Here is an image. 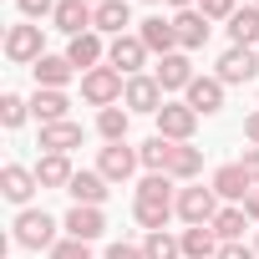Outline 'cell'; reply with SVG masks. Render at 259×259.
<instances>
[{
    "instance_id": "obj_2",
    "label": "cell",
    "mask_w": 259,
    "mask_h": 259,
    "mask_svg": "<svg viewBox=\"0 0 259 259\" xmlns=\"http://www.w3.org/2000/svg\"><path fill=\"white\" fill-rule=\"evenodd\" d=\"M122 92H127V81H122V71L117 66H97V71H87L81 76V97L102 112V107H117L122 102Z\"/></svg>"
},
{
    "instance_id": "obj_29",
    "label": "cell",
    "mask_w": 259,
    "mask_h": 259,
    "mask_svg": "<svg viewBox=\"0 0 259 259\" xmlns=\"http://www.w3.org/2000/svg\"><path fill=\"white\" fill-rule=\"evenodd\" d=\"M127 122H133V112H127V107H102V112H97L102 143H127Z\"/></svg>"
},
{
    "instance_id": "obj_4",
    "label": "cell",
    "mask_w": 259,
    "mask_h": 259,
    "mask_svg": "<svg viewBox=\"0 0 259 259\" xmlns=\"http://www.w3.org/2000/svg\"><path fill=\"white\" fill-rule=\"evenodd\" d=\"M193 127H198V112H193L188 102H163V112H158V138H168V143H188Z\"/></svg>"
},
{
    "instance_id": "obj_32",
    "label": "cell",
    "mask_w": 259,
    "mask_h": 259,
    "mask_svg": "<svg viewBox=\"0 0 259 259\" xmlns=\"http://www.w3.org/2000/svg\"><path fill=\"white\" fill-rule=\"evenodd\" d=\"M143 254H148V259H183V239H173L168 229H158V234H148Z\"/></svg>"
},
{
    "instance_id": "obj_5",
    "label": "cell",
    "mask_w": 259,
    "mask_h": 259,
    "mask_svg": "<svg viewBox=\"0 0 259 259\" xmlns=\"http://www.w3.org/2000/svg\"><path fill=\"white\" fill-rule=\"evenodd\" d=\"M97 173L107 178V183H127L138 173V148H127V143H107L102 153H97Z\"/></svg>"
},
{
    "instance_id": "obj_20",
    "label": "cell",
    "mask_w": 259,
    "mask_h": 259,
    "mask_svg": "<svg viewBox=\"0 0 259 259\" xmlns=\"http://www.w3.org/2000/svg\"><path fill=\"white\" fill-rule=\"evenodd\" d=\"M71 178H76V168L66 163V153H41V163H36L41 188H71Z\"/></svg>"
},
{
    "instance_id": "obj_22",
    "label": "cell",
    "mask_w": 259,
    "mask_h": 259,
    "mask_svg": "<svg viewBox=\"0 0 259 259\" xmlns=\"http://www.w3.org/2000/svg\"><path fill=\"white\" fill-rule=\"evenodd\" d=\"M41 148L46 153H71V148H81V122H46L41 127Z\"/></svg>"
},
{
    "instance_id": "obj_40",
    "label": "cell",
    "mask_w": 259,
    "mask_h": 259,
    "mask_svg": "<svg viewBox=\"0 0 259 259\" xmlns=\"http://www.w3.org/2000/svg\"><path fill=\"white\" fill-rule=\"evenodd\" d=\"M107 259H148V254H143L138 244H112V249H107Z\"/></svg>"
},
{
    "instance_id": "obj_43",
    "label": "cell",
    "mask_w": 259,
    "mask_h": 259,
    "mask_svg": "<svg viewBox=\"0 0 259 259\" xmlns=\"http://www.w3.org/2000/svg\"><path fill=\"white\" fill-rule=\"evenodd\" d=\"M87 6H102V0H87Z\"/></svg>"
},
{
    "instance_id": "obj_17",
    "label": "cell",
    "mask_w": 259,
    "mask_h": 259,
    "mask_svg": "<svg viewBox=\"0 0 259 259\" xmlns=\"http://www.w3.org/2000/svg\"><path fill=\"white\" fill-rule=\"evenodd\" d=\"M61 229L71 234V239H102V229H107V219H102V208H87V203H76L66 219H61Z\"/></svg>"
},
{
    "instance_id": "obj_31",
    "label": "cell",
    "mask_w": 259,
    "mask_h": 259,
    "mask_svg": "<svg viewBox=\"0 0 259 259\" xmlns=\"http://www.w3.org/2000/svg\"><path fill=\"white\" fill-rule=\"evenodd\" d=\"M168 158H173V143H168V138H148V143L138 148V163H143L148 173H168Z\"/></svg>"
},
{
    "instance_id": "obj_37",
    "label": "cell",
    "mask_w": 259,
    "mask_h": 259,
    "mask_svg": "<svg viewBox=\"0 0 259 259\" xmlns=\"http://www.w3.org/2000/svg\"><path fill=\"white\" fill-rule=\"evenodd\" d=\"M198 11H203L208 21H229V16H234L239 6H234V0H198Z\"/></svg>"
},
{
    "instance_id": "obj_18",
    "label": "cell",
    "mask_w": 259,
    "mask_h": 259,
    "mask_svg": "<svg viewBox=\"0 0 259 259\" xmlns=\"http://www.w3.org/2000/svg\"><path fill=\"white\" fill-rule=\"evenodd\" d=\"M138 36H143V46L158 51V56H173V51H178V31H173V21H163V16H148Z\"/></svg>"
},
{
    "instance_id": "obj_42",
    "label": "cell",
    "mask_w": 259,
    "mask_h": 259,
    "mask_svg": "<svg viewBox=\"0 0 259 259\" xmlns=\"http://www.w3.org/2000/svg\"><path fill=\"white\" fill-rule=\"evenodd\" d=\"M244 213H249V224H259V188L244 198Z\"/></svg>"
},
{
    "instance_id": "obj_35",
    "label": "cell",
    "mask_w": 259,
    "mask_h": 259,
    "mask_svg": "<svg viewBox=\"0 0 259 259\" xmlns=\"http://www.w3.org/2000/svg\"><path fill=\"white\" fill-rule=\"evenodd\" d=\"M51 259H92V244H87V239H71V234H66V239H61V244L51 249Z\"/></svg>"
},
{
    "instance_id": "obj_24",
    "label": "cell",
    "mask_w": 259,
    "mask_h": 259,
    "mask_svg": "<svg viewBox=\"0 0 259 259\" xmlns=\"http://www.w3.org/2000/svg\"><path fill=\"white\" fill-rule=\"evenodd\" d=\"M133 213H138V224H143L148 234H158V229L178 213V198H138V203H133Z\"/></svg>"
},
{
    "instance_id": "obj_30",
    "label": "cell",
    "mask_w": 259,
    "mask_h": 259,
    "mask_svg": "<svg viewBox=\"0 0 259 259\" xmlns=\"http://www.w3.org/2000/svg\"><path fill=\"white\" fill-rule=\"evenodd\" d=\"M244 229H249V213H244V203H239V208H219V219H213V234H219L224 244H239V239H244Z\"/></svg>"
},
{
    "instance_id": "obj_16",
    "label": "cell",
    "mask_w": 259,
    "mask_h": 259,
    "mask_svg": "<svg viewBox=\"0 0 259 259\" xmlns=\"http://www.w3.org/2000/svg\"><path fill=\"white\" fill-rule=\"evenodd\" d=\"M188 107H193L198 117H213V112L224 107V81H219V76H193V87H188Z\"/></svg>"
},
{
    "instance_id": "obj_8",
    "label": "cell",
    "mask_w": 259,
    "mask_h": 259,
    "mask_svg": "<svg viewBox=\"0 0 259 259\" xmlns=\"http://www.w3.org/2000/svg\"><path fill=\"white\" fill-rule=\"evenodd\" d=\"M122 107L127 112H163V87L158 76H127V92H122Z\"/></svg>"
},
{
    "instance_id": "obj_12",
    "label": "cell",
    "mask_w": 259,
    "mask_h": 259,
    "mask_svg": "<svg viewBox=\"0 0 259 259\" xmlns=\"http://www.w3.org/2000/svg\"><path fill=\"white\" fill-rule=\"evenodd\" d=\"M41 183H36V168H21V163H6V173H0V193H6L11 203H31V193H36Z\"/></svg>"
},
{
    "instance_id": "obj_34",
    "label": "cell",
    "mask_w": 259,
    "mask_h": 259,
    "mask_svg": "<svg viewBox=\"0 0 259 259\" xmlns=\"http://www.w3.org/2000/svg\"><path fill=\"white\" fill-rule=\"evenodd\" d=\"M138 198H173V178L168 173H148L138 183Z\"/></svg>"
},
{
    "instance_id": "obj_10",
    "label": "cell",
    "mask_w": 259,
    "mask_h": 259,
    "mask_svg": "<svg viewBox=\"0 0 259 259\" xmlns=\"http://www.w3.org/2000/svg\"><path fill=\"white\" fill-rule=\"evenodd\" d=\"M153 76H158V87H163V92H188V87H193V61H188V51L163 56Z\"/></svg>"
},
{
    "instance_id": "obj_19",
    "label": "cell",
    "mask_w": 259,
    "mask_h": 259,
    "mask_svg": "<svg viewBox=\"0 0 259 259\" xmlns=\"http://www.w3.org/2000/svg\"><path fill=\"white\" fill-rule=\"evenodd\" d=\"M107 51H102V36L97 31H87V36H71V46H66V61L87 76V71H97V61H102Z\"/></svg>"
},
{
    "instance_id": "obj_23",
    "label": "cell",
    "mask_w": 259,
    "mask_h": 259,
    "mask_svg": "<svg viewBox=\"0 0 259 259\" xmlns=\"http://www.w3.org/2000/svg\"><path fill=\"white\" fill-rule=\"evenodd\" d=\"M66 92H51V87H36V97H31V117L46 127V122H66Z\"/></svg>"
},
{
    "instance_id": "obj_11",
    "label": "cell",
    "mask_w": 259,
    "mask_h": 259,
    "mask_svg": "<svg viewBox=\"0 0 259 259\" xmlns=\"http://www.w3.org/2000/svg\"><path fill=\"white\" fill-rule=\"evenodd\" d=\"M127 26H133V11H127V0H102L97 16H92V31L97 36H127Z\"/></svg>"
},
{
    "instance_id": "obj_9",
    "label": "cell",
    "mask_w": 259,
    "mask_h": 259,
    "mask_svg": "<svg viewBox=\"0 0 259 259\" xmlns=\"http://www.w3.org/2000/svg\"><path fill=\"white\" fill-rule=\"evenodd\" d=\"M107 61H112L117 71H127V76H143V61H148L143 36H117V41L107 46Z\"/></svg>"
},
{
    "instance_id": "obj_13",
    "label": "cell",
    "mask_w": 259,
    "mask_h": 259,
    "mask_svg": "<svg viewBox=\"0 0 259 259\" xmlns=\"http://www.w3.org/2000/svg\"><path fill=\"white\" fill-rule=\"evenodd\" d=\"M219 198H229V203H244L249 193H254V183H249V173L239 168V163H224L219 173H213V183H208Z\"/></svg>"
},
{
    "instance_id": "obj_25",
    "label": "cell",
    "mask_w": 259,
    "mask_h": 259,
    "mask_svg": "<svg viewBox=\"0 0 259 259\" xmlns=\"http://www.w3.org/2000/svg\"><path fill=\"white\" fill-rule=\"evenodd\" d=\"M66 193H71L76 203H87V208H102V198H107V178H102L97 168H92V173L81 168V173L71 178V188H66Z\"/></svg>"
},
{
    "instance_id": "obj_36",
    "label": "cell",
    "mask_w": 259,
    "mask_h": 259,
    "mask_svg": "<svg viewBox=\"0 0 259 259\" xmlns=\"http://www.w3.org/2000/svg\"><path fill=\"white\" fill-rule=\"evenodd\" d=\"M16 6H21V16H26V21H36V16H56L61 0H16Z\"/></svg>"
},
{
    "instance_id": "obj_45",
    "label": "cell",
    "mask_w": 259,
    "mask_h": 259,
    "mask_svg": "<svg viewBox=\"0 0 259 259\" xmlns=\"http://www.w3.org/2000/svg\"><path fill=\"white\" fill-rule=\"evenodd\" d=\"M254 249H259V239H254Z\"/></svg>"
},
{
    "instance_id": "obj_39",
    "label": "cell",
    "mask_w": 259,
    "mask_h": 259,
    "mask_svg": "<svg viewBox=\"0 0 259 259\" xmlns=\"http://www.w3.org/2000/svg\"><path fill=\"white\" fill-rule=\"evenodd\" d=\"M239 168H244V173H249V183L259 188V148H249V153L239 158Z\"/></svg>"
},
{
    "instance_id": "obj_27",
    "label": "cell",
    "mask_w": 259,
    "mask_h": 259,
    "mask_svg": "<svg viewBox=\"0 0 259 259\" xmlns=\"http://www.w3.org/2000/svg\"><path fill=\"white\" fill-rule=\"evenodd\" d=\"M229 41L234 46H259V6H244L229 16Z\"/></svg>"
},
{
    "instance_id": "obj_3",
    "label": "cell",
    "mask_w": 259,
    "mask_h": 259,
    "mask_svg": "<svg viewBox=\"0 0 259 259\" xmlns=\"http://www.w3.org/2000/svg\"><path fill=\"white\" fill-rule=\"evenodd\" d=\"M259 76V46H229L219 56V81L224 87H244Z\"/></svg>"
},
{
    "instance_id": "obj_21",
    "label": "cell",
    "mask_w": 259,
    "mask_h": 259,
    "mask_svg": "<svg viewBox=\"0 0 259 259\" xmlns=\"http://www.w3.org/2000/svg\"><path fill=\"white\" fill-rule=\"evenodd\" d=\"M219 234H213V224H193V229H183V259H219Z\"/></svg>"
},
{
    "instance_id": "obj_1",
    "label": "cell",
    "mask_w": 259,
    "mask_h": 259,
    "mask_svg": "<svg viewBox=\"0 0 259 259\" xmlns=\"http://www.w3.org/2000/svg\"><path fill=\"white\" fill-rule=\"evenodd\" d=\"M16 244L21 249H56V219L46 208H21L16 213Z\"/></svg>"
},
{
    "instance_id": "obj_14",
    "label": "cell",
    "mask_w": 259,
    "mask_h": 259,
    "mask_svg": "<svg viewBox=\"0 0 259 259\" xmlns=\"http://www.w3.org/2000/svg\"><path fill=\"white\" fill-rule=\"evenodd\" d=\"M92 16H97V6H87V0H61L56 6V31H66V36H87L92 31Z\"/></svg>"
},
{
    "instance_id": "obj_15",
    "label": "cell",
    "mask_w": 259,
    "mask_h": 259,
    "mask_svg": "<svg viewBox=\"0 0 259 259\" xmlns=\"http://www.w3.org/2000/svg\"><path fill=\"white\" fill-rule=\"evenodd\" d=\"M173 31H178V46L183 51H198L203 41H208V16L193 6V11H178L173 16Z\"/></svg>"
},
{
    "instance_id": "obj_41",
    "label": "cell",
    "mask_w": 259,
    "mask_h": 259,
    "mask_svg": "<svg viewBox=\"0 0 259 259\" xmlns=\"http://www.w3.org/2000/svg\"><path fill=\"white\" fill-rule=\"evenodd\" d=\"M244 138L259 148V112H249V117H244Z\"/></svg>"
},
{
    "instance_id": "obj_7",
    "label": "cell",
    "mask_w": 259,
    "mask_h": 259,
    "mask_svg": "<svg viewBox=\"0 0 259 259\" xmlns=\"http://www.w3.org/2000/svg\"><path fill=\"white\" fill-rule=\"evenodd\" d=\"M6 56L16 66H36L46 51H41V26H11L6 31Z\"/></svg>"
},
{
    "instance_id": "obj_6",
    "label": "cell",
    "mask_w": 259,
    "mask_h": 259,
    "mask_svg": "<svg viewBox=\"0 0 259 259\" xmlns=\"http://www.w3.org/2000/svg\"><path fill=\"white\" fill-rule=\"evenodd\" d=\"M178 219L193 229V224H213L219 219V193L213 188H183L178 193Z\"/></svg>"
},
{
    "instance_id": "obj_26",
    "label": "cell",
    "mask_w": 259,
    "mask_h": 259,
    "mask_svg": "<svg viewBox=\"0 0 259 259\" xmlns=\"http://www.w3.org/2000/svg\"><path fill=\"white\" fill-rule=\"evenodd\" d=\"M31 71H36V87H51V92H61V87L71 81V71H76V66H71L66 56H41Z\"/></svg>"
},
{
    "instance_id": "obj_33",
    "label": "cell",
    "mask_w": 259,
    "mask_h": 259,
    "mask_svg": "<svg viewBox=\"0 0 259 259\" xmlns=\"http://www.w3.org/2000/svg\"><path fill=\"white\" fill-rule=\"evenodd\" d=\"M26 112H31V102H21L16 92L0 97V122H6V127H21V122H26Z\"/></svg>"
},
{
    "instance_id": "obj_28",
    "label": "cell",
    "mask_w": 259,
    "mask_h": 259,
    "mask_svg": "<svg viewBox=\"0 0 259 259\" xmlns=\"http://www.w3.org/2000/svg\"><path fill=\"white\" fill-rule=\"evenodd\" d=\"M198 173H203V148L173 143V158H168V178H198Z\"/></svg>"
},
{
    "instance_id": "obj_44",
    "label": "cell",
    "mask_w": 259,
    "mask_h": 259,
    "mask_svg": "<svg viewBox=\"0 0 259 259\" xmlns=\"http://www.w3.org/2000/svg\"><path fill=\"white\" fill-rule=\"evenodd\" d=\"M148 6H158V0H148Z\"/></svg>"
},
{
    "instance_id": "obj_38",
    "label": "cell",
    "mask_w": 259,
    "mask_h": 259,
    "mask_svg": "<svg viewBox=\"0 0 259 259\" xmlns=\"http://www.w3.org/2000/svg\"><path fill=\"white\" fill-rule=\"evenodd\" d=\"M219 259H259V249H249L239 239V244H219Z\"/></svg>"
}]
</instances>
